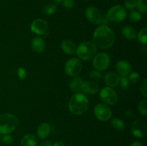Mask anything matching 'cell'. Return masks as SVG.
Returning <instances> with one entry per match:
<instances>
[{
    "label": "cell",
    "mask_w": 147,
    "mask_h": 146,
    "mask_svg": "<svg viewBox=\"0 0 147 146\" xmlns=\"http://www.w3.org/2000/svg\"><path fill=\"white\" fill-rule=\"evenodd\" d=\"M89 77H90V79L92 81L98 82L101 80L103 75H102V73L100 71L93 70V71H91L89 73Z\"/></svg>",
    "instance_id": "obj_24"
},
{
    "label": "cell",
    "mask_w": 147,
    "mask_h": 146,
    "mask_svg": "<svg viewBox=\"0 0 147 146\" xmlns=\"http://www.w3.org/2000/svg\"><path fill=\"white\" fill-rule=\"evenodd\" d=\"M100 98L106 104L113 105L116 104L119 100L117 92L112 87H103L100 92Z\"/></svg>",
    "instance_id": "obj_6"
},
{
    "label": "cell",
    "mask_w": 147,
    "mask_h": 146,
    "mask_svg": "<svg viewBox=\"0 0 147 146\" xmlns=\"http://www.w3.org/2000/svg\"><path fill=\"white\" fill-rule=\"evenodd\" d=\"M61 47L63 51L67 54H74L77 51V47L73 41L69 40H65L62 42Z\"/></svg>",
    "instance_id": "obj_16"
},
{
    "label": "cell",
    "mask_w": 147,
    "mask_h": 146,
    "mask_svg": "<svg viewBox=\"0 0 147 146\" xmlns=\"http://www.w3.org/2000/svg\"><path fill=\"white\" fill-rule=\"evenodd\" d=\"M86 15L88 21L93 24H99L103 21L101 13L94 7H88L86 10Z\"/></svg>",
    "instance_id": "obj_11"
},
{
    "label": "cell",
    "mask_w": 147,
    "mask_h": 146,
    "mask_svg": "<svg viewBox=\"0 0 147 146\" xmlns=\"http://www.w3.org/2000/svg\"><path fill=\"white\" fill-rule=\"evenodd\" d=\"M17 74H18V77L20 80H23L26 78L27 77V72L22 67H19L18 71H17Z\"/></svg>",
    "instance_id": "obj_34"
},
{
    "label": "cell",
    "mask_w": 147,
    "mask_h": 146,
    "mask_svg": "<svg viewBox=\"0 0 147 146\" xmlns=\"http://www.w3.org/2000/svg\"><path fill=\"white\" fill-rule=\"evenodd\" d=\"M83 80L81 77L78 76H76L74 78L70 81V88L73 92L76 93H79L81 91L82 84H83Z\"/></svg>",
    "instance_id": "obj_20"
},
{
    "label": "cell",
    "mask_w": 147,
    "mask_h": 146,
    "mask_svg": "<svg viewBox=\"0 0 147 146\" xmlns=\"http://www.w3.org/2000/svg\"><path fill=\"white\" fill-rule=\"evenodd\" d=\"M125 115H126L128 118L132 119L134 117L135 115L134 113L132 110H127V111H126V113H125Z\"/></svg>",
    "instance_id": "obj_36"
},
{
    "label": "cell",
    "mask_w": 147,
    "mask_h": 146,
    "mask_svg": "<svg viewBox=\"0 0 147 146\" xmlns=\"http://www.w3.org/2000/svg\"><path fill=\"white\" fill-rule=\"evenodd\" d=\"M63 6L67 9H70L75 7L74 0H63Z\"/></svg>",
    "instance_id": "obj_33"
},
{
    "label": "cell",
    "mask_w": 147,
    "mask_h": 146,
    "mask_svg": "<svg viewBox=\"0 0 147 146\" xmlns=\"http://www.w3.org/2000/svg\"><path fill=\"white\" fill-rule=\"evenodd\" d=\"M122 34L128 40H134L136 38V30L130 26H126L122 29Z\"/></svg>",
    "instance_id": "obj_21"
},
{
    "label": "cell",
    "mask_w": 147,
    "mask_h": 146,
    "mask_svg": "<svg viewBox=\"0 0 147 146\" xmlns=\"http://www.w3.org/2000/svg\"><path fill=\"white\" fill-rule=\"evenodd\" d=\"M94 114L96 118L102 122L109 120L111 117L112 112L106 104H98L95 107Z\"/></svg>",
    "instance_id": "obj_9"
},
{
    "label": "cell",
    "mask_w": 147,
    "mask_h": 146,
    "mask_svg": "<svg viewBox=\"0 0 147 146\" xmlns=\"http://www.w3.org/2000/svg\"><path fill=\"white\" fill-rule=\"evenodd\" d=\"M129 18V20H130L131 22L135 23L140 21L141 19H142V16H141V14H139L138 11H133L130 13Z\"/></svg>",
    "instance_id": "obj_28"
},
{
    "label": "cell",
    "mask_w": 147,
    "mask_h": 146,
    "mask_svg": "<svg viewBox=\"0 0 147 146\" xmlns=\"http://www.w3.org/2000/svg\"><path fill=\"white\" fill-rule=\"evenodd\" d=\"M21 146H37V139L33 134L25 135L20 142Z\"/></svg>",
    "instance_id": "obj_19"
},
{
    "label": "cell",
    "mask_w": 147,
    "mask_h": 146,
    "mask_svg": "<svg viewBox=\"0 0 147 146\" xmlns=\"http://www.w3.org/2000/svg\"><path fill=\"white\" fill-rule=\"evenodd\" d=\"M97 49L93 42L90 41H86L82 42L78 47H77L76 54L80 59L85 61L92 60L96 56Z\"/></svg>",
    "instance_id": "obj_4"
},
{
    "label": "cell",
    "mask_w": 147,
    "mask_h": 146,
    "mask_svg": "<svg viewBox=\"0 0 147 146\" xmlns=\"http://www.w3.org/2000/svg\"><path fill=\"white\" fill-rule=\"evenodd\" d=\"M89 107V100L85 94L76 93L70 98L68 108L70 113L76 115L84 114Z\"/></svg>",
    "instance_id": "obj_2"
},
{
    "label": "cell",
    "mask_w": 147,
    "mask_h": 146,
    "mask_svg": "<svg viewBox=\"0 0 147 146\" xmlns=\"http://www.w3.org/2000/svg\"><path fill=\"white\" fill-rule=\"evenodd\" d=\"M31 47L34 52L41 53L45 49V42L41 37H34L31 42Z\"/></svg>",
    "instance_id": "obj_18"
},
{
    "label": "cell",
    "mask_w": 147,
    "mask_h": 146,
    "mask_svg": "<svg viewBox=\"0 0 147 146\" xmlns=\"http://www.w3.org/2000/svg\"><path fill=\"white\" fill-rule=\"evenodd\" d=\"M103 80H104V82L106 83V84H107L109 87H113L117 86V84H119L120 77L116 73L110 72L105 74Z\"/></svg>",
    "instance_id": "obj_15"
},
{
    "label": "cell",
    "mask_w": 147,
    "mask_h": 146,
    "mask_svg": "<svg viewBox=\"0 0 147 146\" xmlns=\"http://www.w3.org/2000/svg\"><path fill=\"white\" fill-rule=\"evenodd\" d=\"M107 17L110 21L113 22H121L126 17V9L121 5L113 6L108 11Z\"/></svg>",
    "instance_id": "obj_5"
},
{
    "label": "cell",
    "mask_w": 147,
    "mask_h": 146,
    "mask_svg": "<svg viewBox=\"0 0 147 146\" xmlns=\"http://www.w3.org/2000/svg\"><path fill=\"white\" fill-rule=\"evenodd\" d=\"M116 70L118 74L122 77V76H128L131 71V66L125 60H121L116 64Z\"/></svg>",
    "instance_id": "obj_13"
},
{
    "label": "cell",
    "mask_w": 147,
    "mask_h": 146,
    "mask_svg": "<svg viewBox=\"0 0 147 146\" xmlns=\"http://www.w3.org/2000/svg\"><path fill=\"white\" fill-rule=\"evenodd\" d=\"M38 146H53V143L50 141H47V140H45V141L40 143Z\"/></svg>",
    "instance_id": "obj_37"
},
{
    "label": "cell",
    "mask_w": 147,
    "mask_h": 146,
    "mask_svg": "<svg viewBox=\"0 0 147 146\" xmlns=\"http://www.w3.org/2000/svg\"><path fill=\"white\" fill-rule=\"evenodd\" d=\"M112 127L116 131L121 132L125 129V123H123V120L119 118H113L111 122Z\"/></svg>",
    "instance_id": "obj_22"
},
{
    "label": "cell",
    "mask_w": 147,
    "mask_h": 146,
    "mask_svg": "<svg viewBox=\"0 0 147 146\" xmlns=\"http://www.w3.org/2000/svg\"><path fill=\"white\" fill-rule=\"evenodd\" d=\"M53 146H65L64 143L62 141H56L54 144H53Z\"/></svg>",
    "instance_id": "obj_38"
},
{
    "label": "cell",
    "mask_w": 147,
    "mask_h": 146,
    "mask_svg": "<svg viewBox=\"0 0 147 146\" xmlns=\"http://www.w3.org/2000/svg\"><path fill=\"white\" fill-rule=\"evenodd\" d=\"M98 85L92 80L83 81L81 87V91H83L86 94H93L98 91Z\"/></svg>",
    "instance_id": "obj_14"
},
{
    "label": "cell",
    "mask_w": 147,
    "mask_h": 146,
    "mask_svg": "<svg viewBox=\"0 0 147 146\" xmlns=\"http://www.w3.org/2000/svg\"><path fill=\"white\" fill-rule=\"evenodd\" d=\"M131 146H144L143 144H142L141 142L139 141H134L133 143L131 144Z\"/></svg>",
    "instance_id": "obj_39"
},
{
    "label": "cell",
    "mask_w": 147,
    "mask_h": 146,
    "mask_svg": "<svg viewBox=\"0 0 147 146\" xmlns=\"http://www.w3.org/2000/svg\"><path fill=\"white\" fill-rule=\"evenodd\" d=\"M83 64L80 60L77 58H71L66 62L65 70L67 75L70 77L78 76L82 71Z\"/></svg>",
    "instance_id": "obj_8"
},
{
    "label": "cell",
    "mask_w": 147,
    "mask_h": 146,
    "mask_svg": "<svg viewBox=\"0 0 147 146\" xmlns=\"http://www.w3.org/2000/svg\"><path fill=\"white\" fill-rule=\"evenodd\" d=\"M13 137L9 134H7V135H4V136L1 138V142H2L4 144H11L13 143Z\"/></svg>",
    "instance_id": "obj_32"
},
{
    "label": "cell",
    "mask_w": 147,
    "mask_h": 146,
    "mask_svg": "<svg viewBox=\"0 0 147 146\" xmlns=\"http://www.w3.org/2000/svg\"><path fill=\"white\" fill-rule=\"evenodd\" d=\"M141 92L144 97H147V80L145 79L141 86Z\"/></svg>",
    "instance_id": "obj_35"
},
{
    "label": "cell",
    "mask_w": 147,
    "mask_h": 146,
    "mask_svg": "<svg viewBox=\"0 0 147 146\" xmlns=\"http://www.w3.org/2000/svg\"><path fill=\"white\" fill-rule=\"evenodd\" d=\"M0 89H1V87H0Z\"/></svg>",
    "instance_id": "obj_41"
},
{
    "label": "cell",
    "mask_w": 147,
    "mask_h": 146,
    "mask_svg": "<svg viewBox=\"0 0 147 146\" xmlns=\"http://www.w3.org/2000/svg\"><path fill=\"white\" fill-rule=\"evenodd\" d=\"M126 8L133 10L136 7V0H126L124 4Z\"/></svg>",
    "instance_id": "obj_31"
},
{
    "label": "cell",
    "mask_w": 147,
    "mask_h": 146,
    "mask_svg": "<svg viewBox=\"0 0 147 146\" xmlns=\"http://www.w3.org/2000/svg\"><path fill=\"white\" fill-rule=\"evenodd\" d=\"M138 40L141 43L146 44L147 43V28L142 29L138 34Z\"/></svg>",
    "instance_id": "obj_27"
},
{
    "label": "cell",
    "mask_w": 147,
    "mask_h": 146,
    "mask_svg": "<svg viewBox=\"0 0 147 146\" xmlns=\"http://www.w3.org/2000/svg\"><path fill=\"white\" fill-rule=\"evenodd\" d=\"M139 78H140V75H139V74L137 72H131L128 75V79L129 80V82H131L133 84L137 82L139 80Z\"/></svg>",
    "instance_id": "obj_29"
},
{
    "label": "cell",
    "mask_w": 147,
    "mask_h": 146,
    "mask_svg": "<svg viewBox=\"0 0 147 146\" xmlns=\"http://www.w3.org/2000/svg\"><path fill=\"white\" fill-rule=\"evenodd\" d=\"M119 82H121V87L123 88V90H127L129 84V80L128 79V76H122V77H121Z\"/></svg>",
    "instance_id": "obj_30"
},
{
    "label": "cell",
    "mask_w": 147,
    "mask_h": 146,
    "mask_svg": "<svg viewBox=\"0 0 147 146\" xmlns=\"http://www.w3.org/2000/svg\"><path fill=\"white\" fill-rule=\"evenodd\" d=\"M19 120L17 116L11 113H4L0 115V134H10L17 129Z\"/></svg>",
    "instance_id": "obj_3"
},
{
    "label": "cell",
    "mask_w": 147,
    "mask_h": 146,
    "mask_svg": "<svg viewBox=\"0 0 147 146\" xmlns=\"http://www.w3.org/2000/svg\"><path fill=\"white\" fill-rule=\"evenodd\" d=\"M48 29V24L42 19H35L31 24V31L38 35H43Z\"/></svg>",
    "instance_id": "obj_12"
},
{
    "label": "cell",
    "mask_w": 147,
    "mask_h": 146,
    "mask_svg": "<svg viewBox=\"0 0 147 146\" xmlns=\"http://www.w3.org/2000/svg\"><path fill=\"white\" fill-rule=\"evenodd\" d=\"M93 44L100 49H109L113 45L116 35L113 30L106 25L98 27L93 34Z\"/></svg>",
    "instance_id": "obj_1"
},
{
    "label": "cell",
    "mask_w": 147,
    "mask_h": 146,
    "mask_svg": "<svg viewBox=\"0 0 147 146\" xmlns=\"http://www.w3.org/2000/svg\"><path fill=\"white\" fill-rule=\"evenodd\" d=\"M147 0H136V7L139 11L143 14H146L147 11Z\"/></svg>",
    "instance_id": "obj_26"
},
{
    "label": "cell",
    "mask_w": 147,
    "mask_h": 146,
    "mask_svg": "<svg viewBox=\"0 0 147 146\" xmlns=\"http://www.w3.org/2000/svg\"><path fill=\"white\" fill-rule=\"evenodd\" d=\"M132 134L134 137L142 138L146 136L147 126L145 122L142 120H136L131 125Z\"/></svg>",
    "instance_id": "obj_10"
},
{
    "label": "cell",
    "mask_w": 147,
    "mask_h": 146,
    "mask_svg": "<svg viewBox=\"0 0 147 146\" xmlns=\"http://www.w3.org/2000/svg\"><path fill=\"white\" fill-rule=\"evenodd\" d=\"M138 110L142 115L146 116L147 115V100L146 99L142 100L138 106Z\"/></svg>",
    "instance_id": "obj_25"
},
{
    "label": "cell",
    "mask_w": 147,
    "mask_h": 146,
    "mask_svg": "<svg viewBox=\"0 0 147 146\" xmlns=\"http://www.w3.org/2000/svg\"><path fill=\"white\" fill-rule=\"evenodd\" d=\"M53 2L56 4H60L63 1V0H53Z\"/></svg>",
    "instance_id": "obj_40"
},
{
    "label": "cell",
    "mask_w": 147,
    "mask_h": 146,
    "mask_svg": "<svg viewBox=\"0 0 147 146\" xmlns=\"http://www.w3.org/2000/svg\"><path fill=\"white\" fill-rule=\"evenodd\" d=\"M111 63V58L107 53L101 52L93 57V65L98 71H105L107 70Z\"/></svg>",
    "instance_id": "obj_7"
},
{
    "label": "cell",
    "mask_w": 147,
    "mask_h": 146,
    "mask_svg": "<svg viewBox=\"0 0 147 146\" xmlns=\"http://www.w3.org/2000/svg\"><path fill=\"white\" fill-rule=\"evenodd\" d=\"M51 127L47 123H42L38 126L37 130V135L41 140L45 139L50 135Z\"/></svg>",
    "instance_id": "obj_17"
},
{
    "label": "cell",
    "mask_w": 147,
    "mask_h": 146,
    "mask_svg": "<svg viewBox=\"0 0 147 146\" xmlns=\"http://www.w3.org/2000/svg\"><path fill=\"white\" fill-rule=\"evenodd\" d=\"M42 11L47 15H52L57 11V7L52 3H47L43 7Z\"/></svg>",
    "instance_id": "obj_23"
}]
</instances>
